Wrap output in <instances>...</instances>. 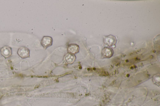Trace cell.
Wrapping results in <instances>:
<instances>
[{
    "label": "cell",
    "instance_id": "obj_3",
    "mask_svg": "<svg viewBox=\"0 0 160 106\" xmlns=\"http://www.w3.org/2000/svg\"><path fill=\"white\" fill-rule=\"evenodd\" d=\"M79 46L75 44H70L67 48L68 53L74 55L77 54L79 52Z\"/></svg>",
    "mask_w": 160,
    "mask_h": 106
},
{
    "label": "cell",
    "instance_id": "obj_6",
    "mask_svg": "<svg viewBox=\"0 0 160 106\" xmlns=\"http://www.w3.org/2000/svg\"><path fill=\"white\" fill-rule=\"evenodd\" d=\"M102 54L105 58H109L113 55V51L111 48H105L102 50Z\"/></svg>",
    "mask_w": 160,
    "mask_h": 106
},
{
    "label": "cell",
    "instance_id": "obj_5",
    "mask_svg": "<svg viewBox=\"0 0 160 106\" xmlns=\"http://www.w3.org/2000/svg\"><path fill=\"white\" fill-rule=\"evenodd\" d=\"M1 51L2 55L5 58L10 57L11 55V50L9 47L4 46L1 48Z\"/></svg>",
    "mask_w": 160,
    "mask_h": 106
},
{
    "label": "cell",
    "instance_id": "obj_2",
    "mask_svg": "<svg viewBox=\"0 0 160 106\" xmlns=\"http://www.w3.org/2000/svg\"><path fill=\"white\" fill-rule=\"evenodd\" d=\"M18 54L22 58H25L29 57L30 51L27 48L22 47L19 48Z\"/></svg>",
    "mask_w": 160,
    "mask_h": 106
},
{
    "label": "cell",
    "instance_id": "obj_4",
    "mask_svg": "<svg viewBox=\"0 0 160 106\" xmlns=\"http://www.w3.org/2000/svg\"><path fill=\"white\" fill-rule=\"evenodd\" d=\"M76 59V57L73 54L69 53L67 54L65 57V60L67 63L73 64Z\"/></svg>",
    "mask_w": 160,
    "mask_h": 106
},
{
    "label": "cell",
    "instance_id": "obj_1",
    "mask_svg": "<svg viewBox=\"0 0 160 106\" xmlns=\"http://www.w3.org/2000/svg\"><path fill=\"white\" fill-rule=\"evenodd\" d=\"M52 38L49 36H44L41 41V44L43 47L46 49L52 46L53 43Z\"/></svg>",
    "mask_w": 160,
    "mask_h": 106
},
{
    "label": "cell",
    "instance_id": "obj_7",
    "mask_svg": "<svg viewBox=\"0 0 160 106\" xmlns=\"http://www.w3.org/2000/svg\"><path fill=\"white\" fill-rule=\"evenodd\" d=\"M160 75L159 74L155 75L153 78V80L155 85H159L160 79Z\"/></svg>",
    "mask_w": 160,
    "mask_h": 106
}]
</instances>
